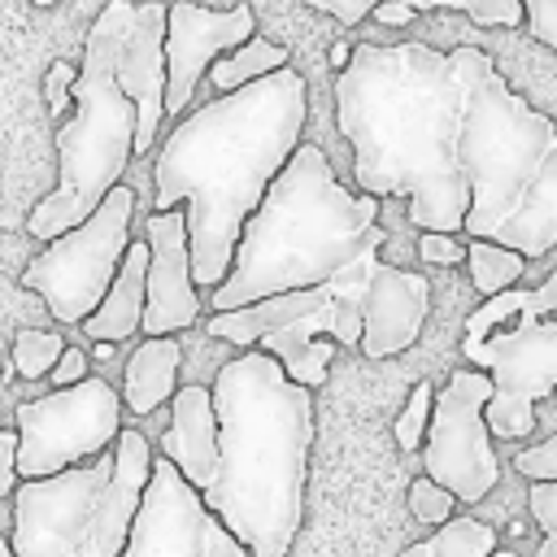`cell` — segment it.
I'll return each instance as SVG.
<instances>
[{
    "label": "cell",
    "mask_w": 557,
    "mask_h": 557,
    "mask_svg": "<svg viewBox=\"0 0 557 557\" xmlns=\"http://www.w3.org/2000/svg\"><path fill=\"white\" fill-rule=\"evenodd\" d=\"M387 231L379 200L348 191L318 144H300L248 218L231 274L209 292L213 313H231L287 292H331L366 322L361 352L383 361L418 344L431 283L383 261Z\"/></svg>",
    "instance_id": "obj_1"
},
{
    "label": "cell",
    "mask_w": 557,
    "mask_h": 557,
    "mask_svg": "<svg viewBox=\"0 0 557 557\" xmlns=\"http://www.w3.org/2000/svg\"><path fill=\"white\" fill-rule=\"evenodd\" d=\"M335 126L352 148L361 196H396L422 235H461V83L426 44H357L335 74Z\"/></svg>",
    "instance_id": "obj_2"
},
{
    "label": "cell",
    "mask_w": 557,
    "mask_h": 557,
    "mask_svg": "<svg viewBox=\"0 0 557 557\" xmlns=\"http://www.w3.org/2000/svg\"><path fill=\"white\" fill-rule=\"evenodd\" d=\"M309 117V83L274 70L231 96H218L161 139L152 170V213H187V248L196 287L226 283L239 235L261 209L270 183L300 148Z\"/></svg>",
    "instance_id": "obj_3"
},
{
    "label": "cell",
    "mask_w": 557,
    "mask_h": 557,
    "mask_svg": "<svg viewBox=\"0 0 557 557\" xmlns=\"http://www.w3.org/2000/svg\"><path fill=\"white\" fill-rule=\"evenodd\" d=\"M209 392L222 461L213 487L200 496L248 557H287L305 518L313 392L292 383L261 348L231 357Z\"/></svg>",
    "instance_id": "obj_4"
},
{
    "label": "cell",
    "mask_w": 557,
    "mask_h": 557,
    "mask_svg": "<svg viewBox=\"0 0 557 557\" xmlns=\"http://www.w3.org/2000/svg\"><path fill=\"white\" fill-rule=\"evenodd\" d=\"M448 61L461 83V170L470 178L461 235L540 261L557 248V126L505 83L483 48L461 44Z\"/></svg>",
    "instance_id": "obj_5"
},
{
    "label": "cell",
    "mask_w": 557,
    "mask_h": 557,
    "mask_svg": "<svg viewBox=\"0 0 557 557\" xmlns=\"http://www.w3.org/2000/svg\"><path fill=\"white\" fill-rule=\"evenodd\" d=\"M135 0H109L83 44V65L74 83V117L57 126V187L30 209L26 231L44 244L83 226L100 200L122 187L126 161L135 157L139 113L117 87V57L131 30Z\"/></svg>",
    "instance_id": "obj_6"
},
{
    "label": "cell",
    "mask_w": 557,
    "mask_h": 557,
    "mask_svg": "<svg viewBox=\"0 0 557 557\" xmlns=\"http://www.w3.org/2000/svg\"><path fill=\"white\" fill-rule=\"evenodd\" d=\"M152 444L122 431L109 453L52 479L17 483L13 553L17 557H122L144 487L152 479Z\"/></svg>",
    "instance_id": "obj_7"
},
{
    "label": "cell",
    "mask_w": 557,
    "mask_h": 557,
    "mask_svg": "<svg viewBox=\"0 0 557 557\" xmlns=\"http://www.w3.org/2000/svg\"><path fill=\"white\" fill-rule=\"evenodd\" d=\"M557 270L540 287H509L466 318L461 352L492 374L487 431L522 440L535 426V400L557 392Z\"/></svg>",
    "instance_id": "obj_8"
},
{
    "label": "cell",
    "mask_w": 557,
    "mask_h": 557,
    "mask_svg": "<svg viewBox=\"0 0 557 557\" xmlns=\"http://www.w3.org/2000/svg\"><path fill=\"white\" fill-rule=\"evenodd\" d=\"M205 331L244 352L248 348L270 352L292 383L313 392L326 383L335 348H361L366 322L352 305H344L331 292H287L231 313H209Z\"/></svg>",
    "instance_id": "obj_9"
},
{
    "label": "cell",
    "mask_w": 557,
    "mask_h": 557,
    "mask_svg": "<svg viewBox=\"0 0 557 557\" xmlns=\"http://www.w3.org/2000/svg\"><path fill=\"white\" fill-rule=\"evenodd\" d=\"M131 218H135V191L122 183L100 200V209L83 226L65 231L39 257H30L17 283L30 287L57 313V322H70V326L87 322L109 296L126 261Z\"/></svg>",
    "instance_id": "obj_10"
},
{
    "label": "cell",
    "mask_w": 557,
    "mask_h": 557,
    "mask_svg": "<svg viewBox=\"0 0 557 557\" xmlns=\"http://www.w3.org/2000/svg\"><path fill=\"white\" fill-rule=\"evenodd\" d=\"M122 396L113 383L87 374L74 387H52L39 400L17 405V479H52L61 470L87 466L117 444Z\"/></svg>",
    "instance_id": "obj_11"
},
{
    "label": "cell",
    "mask_w": 557,
    "mask_h": 557,
    "mask_svg": "<svg viewBox=\"0 0 557 557\" xmlns=\"http://www.w3.org/2000/svg\"><path fill=\"white\" fill-rule=\"evenodd\" d=\"M492 374L483 370H453L448 383L435 396L426 444H422V470L440 487H448L461 505L483 500L496 479V453H492V431H487V400H492Z\"/></svg>",
    "instance_id": "obj_12"
},
{
    "label": "cell",
    "mask_w": 557,
    "mask_h": 557,
    "mask_svg": "<svg viewBox=\"0 0 557 557\" xmlns=\"http://www.w3.org/2000/svg\"><path fill=\"white\" fill-rule=\"evenodd\" d=\"M122 557H248V548L209 513L174 461L157 457Z\"/></svg>",
    "instance_id": "obj_13"
},
{
    "label": "cell",
    "mask_w": 557,
    "mask_h": 557,
    "mask_svg": "<svg viewBox=\"0 0 557 557\" xmlns=\"http://www.w3.org/2000/svg\"><path fill=\"white\" fill-rule=\"evenodd\" d=\"M257 35L252 4L239 0L231 9H205L196 0H174L165 22V113H183L200 78H209L213 61L244 48Z\"/></svg>",
    "instance_id": "obj_14"
},
{
    "label": "cell",
    "mask_w": 557,
    "mask_h": 557,
    "mask_svg": "<svg viewBox=\"0 0 557 557\" xmlns=\"http://www.w3.org/2000/svg\"><path fill=\"white\" fill-rule=\"evenodd\" d=\"M148 305H144V339H161L187 331L200 318V296L191 278V248H187V213H148Z\"/></svg>",
    "instance_id": "obj_15"
},
{
    "label": "cell",
    "mask_w": 557,
    "mask_h": 557,
    "mask_svg": "<svg viewBox=\"0 0 557 557\" xmlns=\"http://www.w3.org/2000/svg\"><path fill=\"white\" fill-rule=\"evenodd\" d=\"M165 22H170V4H161V0L135 4L131 30H126L122 57H117V87L126 91V100L139 113L135 157L152 152L157 122L165 117Z\"/></svg>",
    "instance_id": "obj_16"
},
{
    "label": "cell",
    "mask_w": 557,
    "mask_h": 557,
    "mask_svg": "<svg viewBox=\"0 0 557 557\" xmlns=\"http://www.w3.org/2000/svg\"><path fill=\"white\" fill-rule=\"evenodd\" d=\"M161 457L174 461V470L196 487L209 492L218 479V409H213V392L200 383H187L174 392L170 400V426L161 435Z\"/></svg>",
    "instance_id": "obj_17"
},
{
    "label": "cell",
    "mask_w": 557,
    "mask_h": 557,
    "mask_svg": "<svg viewBox=\"0 0 557 557\" xmlns=\"http://www.w3.org/2000/svg\"><path fill=\"white\" fill-rule=\"evenodd\" d=\"M148 239H135L126 248V261L100 300V309L83 322V335L96 344H122L135 331H144V305H148Z\"/></svg>",
    "instance_id": "obj_18"
},
{
    "label": "cell",
    "mask_w": 557,
    "mask_h": 557,
    "mask_svg": "<svg viewBox=\"0 0 557 557\" xmlns=\"http://www.w3.org/2000/svg\"><path fill=\"white\" fill-rule=\"evenodd\" d=\"M178 361H183V348H178L174 335L135 344V352L126 357V370H122V400H126V409L131 413H152L157 405L174 400V392H178Z\"/></svg>",
    "instance_id": "obj_19"
},
{
    "label": "cell",
    "mask_w": 557,
    "mask_h": 557,
    "mask_svg": "<svg viewBox=\"0 0 557 557\" xmlns=\"http://www.w3.org/2000/svg\"><path fill=\"white\" fill-rule=\"evenodd\" d=\"M274 70H287V48L265 39V35H252L244 48H235V52L213 61L209 83L218 87V96H231V91H239V87H248V83H257V78H265Z\"/></svg>",
    "instance_id": "obj_20"
},
{
    "label": "cell",
    "mask_w": 557,
    "mask_h": 557,
    "mask_svg": "<svg viewBox=\"0 0 557 557\" xmlns=\"http://www.w3.org/2000/svg\"><path fill=\"white\" fill-rule=\"evenodd\" d=\"M500 544H496V531L479 518H453L444 522L431 540H418L409 548H400V557H492Z\"/></svg>",
    "instance_id": "obj_21"
},
{
    "label": "cell",
    "mask_w": 557,
    "mask_h": 557,
    "mask_svg": "<svg viewBox=\"0 0 557 557\" xmlns=\"http://www.w3.org/2000/svg\"><path fill=\"white\" fill-rule=\"evenodd\" d=\"M466 265H470V283L483 300L509 292L522 270H527V257L513 252V248H500V244H487V239H466Z\"/></svg>",
    "instance_id": "obj_22"
},
{
    "label": "cell",
    "mask_w": 557,
    "mask_h": 557,
    "mask_svg": "<svg viewBox=\"0 0 557 557\" xmlns=\"http://www.w3.org/2000/svg\"><path fill=\"white\" fill-rule=\"evenodd\" d=\"M61 352H65V339H61L57 331L22 326V331L13 335V370H17L22 379H44V374H52L57 361H61Z\"/></svg>",
    "instance_id": "obj_23"
},
{
    "label": "cell",
    "mask_w": 557,
    "mask_h": 557,
    "mask_svg": "<svg viewBox=\"0 0 557 557\" xmlns=\"http://www.w3.org/2000/svg\"><path fill=\"white\" fill-rule=\"evenodd\" d=\"M413 13L418 9H461L470 22L479 26H527L522 0H400Z\"/></svg>",
    "instance_id": "obj_24"
},
{
    "label": "cell",
    "mask_w": 557,
    "mask_h": 557,
    "mask_svg": "<svg viewBox=\"0 0 557 557\" xmlns=\"http://www.w3.org/2000/svg\"><path fill=\"white\" fill-rule=\"evenodd\" d=\"M431 409H435V392H431V383H413L409 405H405V413L396 418V444H400L405 453H413V448H422V444H426Z\"/></svg>",
    "instance_id": "obj_25"
},
{
    "label": "cell",
    "mask_w": 557,
    "mask_h": 557,
    "mask_svg": "<svg viewBox=\"0 0 557 557\" xmlns=\"http://www.w3.org/2000/svg\"><path fill=\"white\" fill-rule=\"evenodd\" d=\"M453 505H457V496L448 492V487H440L435 479H413L409 483V513L418 518V522H426V527H444V522H453Z\"/></svg>",
    "instance_id": "obj_26"
},
{
    "label": "cell",
    "mask_w": 557,
    "mask_h": 557,
    "mask_svg": "<svg viewBox=\"0 0 557 557\" xmlns=\"http://www.w3.org/2000/svg\"><path fill=\"white\" fill-rule=\"evenodd\" d=\"M527 505H531V518H535L540 531H544L535 557H557V483H531Z\"/></svg>",
    "instance_id": "obj_27"
},
{
    "label": "cell",
    "mask_w": 557,
    "mask_h": 557,
    "mask_svg": "<svg viewBox=\"0 0 557 557\" xmlns=\"http://www.w3.org/2000/svg\"><path fill=\"white\" fill-rule=\"evenodd\" d=\"M513 470H518L522 479H531V483H557V435H548V440L522 448V453L513 457Z\"/></svg>",
    "instance_id": "obj_28"
},
{
    "label": "cell",
    "mask_w": 557,
    "mask_h": 557,
    "mask_svg": "<svg viewBox=\"0 0 557 557\" xmlns=\"http://www.w3.org/2000/svg\"><path fill=\"white\" fill-rule=\"evenodd\" d=\"M74 83H78V70L70 61H52V70L44 74V96H48V113H61L74 104Z\"/></svg>",
    "instance_id": "obj_29"
},
{
    "label": "cell",
    "mask_w": 557,
    "mask_h": 557,
    "mask_svg": "<svg viewBox=\"0 0 557 557\" xmlns=\"http://www.w3.org/2000/svg\"><path fill=\"white\" fill-rule=\"evenodd\" d=\"M522 13H527L531 39H540L557 52V0H522Z\"/></svg>",
    "instance_id": "obj_30"
},
{
    "label": "cell",
    "mask_w": 557,
    "mask_h": 557,
    "mask_svg": "<svg viewBox=\"0 0 557 557\" xmlns=\"http://www.w3.org/2000/svg\"><path fill=\"white\" fill-rule=\"evenodd\" d=\"M418 257L431 265H457L466 261V244L457 235H418Z\"/></svg>",
    "instance_id": "obj_31"
},
{
    "label": "cell",
    "mask_w": 557,
    "mask_h": 557,
    "mask_svg": "<svg viewBox=\"0 0 557 557\" xmlns=\"http://www.w3.org/2000/svg\"><path fill=\"white\" fill-rule=\"evenodd\" d=\"M309 9H322V13H331L339 26H357L366 13H374L379 9V0H305Z\"/></svg>",
    "instance_id": "obj_32"
},
{
    "label": "cell",
    "mask_w": 557,
    "mask_h": 557,
    "mask_svg": "<svg viewBox=\"0 0 557 557\" xmlns=\"http://www.w3.org/2000/svg\"><path fill=\"white\" fill-rule=\"evenodd\" d=\"M83 379H87V352L65 344V352H61V361H57V370H52V383H57V387H74V383H83Z\"/></svg>",
    "instance_id": "obj_33"
},
{
    "label": "cell",
    "mask_w": 557,
    "mask_h": 557,
    "mask_svg": "<svg viewBox=\"0 0 557 557\" xmlns=\"http://www.w3.org/2000/svg\"><path fill=\"white\" fill-rule=\"evenodd\" d=\"M17 487V431H0V496Z\"/></svg>",
    "instance_id": "obj_34"
},
{
    "label": "cell",
    "mask_w": 557,
    "mask_h": 557,
    "mask_svg": "<svg viewBox=\"0 0 557 557\" xmlns=\"http://www.w3.org/2000/svg\"><path fill=\"white\" fill-rule=\"evenodd\" d=\"M374 17H379L383 26H405V22H413V9H409V4H400V0H379Z\"/></svg>",
    "instance_id": "obj_35"
},
{
    "label": "cell",
    "mask_w": 557,
    "mask_h": 557,
    "mask_svg": "<svg viewBox=\"0 0 557 557\" xmlns=\"http://www.w3.org/2000/svg\"><path fill=\"white\" fill-rule=\"evenodd\" d=\"M0 557H17L13 553V540H4V535H0Z\"/></svg>",
    "instance_id": "obj_36"
},
{
    "label": "cell",
    "mask_w": 557,
    "mask_h": 557,
    "mask_svg": "<svg viewBox=\"0 0 557 557\" xmlns=\"http://www.w3.org/2000/svg\"><path fill=\"white\" fill-rule=\"evenodd\" d=\"M30 4H39V9H52V4H57V0H30Z\"/></svg>",
    "instance_id": "obj_37"
},
{
    "label": "cell",
    "mask_w": 557,
    "mask_h": 557,
    "mask_svg": "<svg viewBox=\"0 0 557 557\" xmlns=\"http://www.w3.org/2000/svg\"><path fill=\"white\" fill-rule=\"evenodd\" d=\"M492 557H518V553H509V548H496V553H492Z\"/></svg>",
    "instance_id": "obj_38"
}]
</instances>
